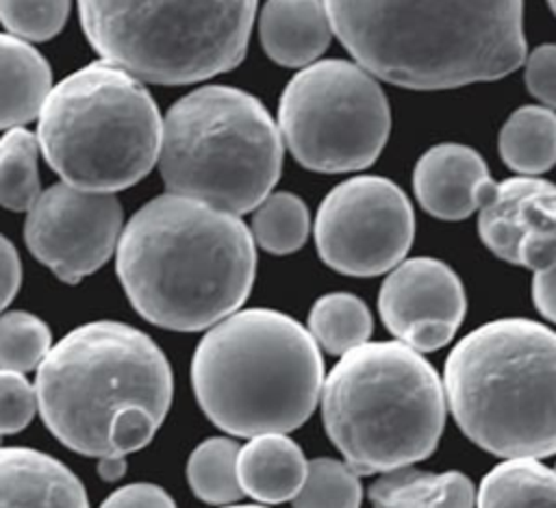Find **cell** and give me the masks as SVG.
<instances>
[{"label":"cell","instance_id":"8","mask_svg":"<svg viewBox=\"0 0 556 508\" xmlns=\"http://www.w3.org/2000/svg\"><path fill=\"white\" fill-rule=\"evenodd\" d=\"M37 117L48 165L78 189H126L159 158L163 119L150 91L109 61L89 63L54 85Z\"/></svg>","mask_w":556,"mask_h":508},{"label":"cell","instance_id":"24","mask_svg":"<svg viewBox=\"0 0 556 508\" xmlns=\"http://www.w3.org/2000/svg\"><path fill=\"white\" fill-rule=\"evenodd\" d=\"M239 443L226 436L202 441L187 462V480L195 497L213 506L237 501L243 491L237 475Z\"/></svg>","mask_w":556,"mask_h":508},{"label":"cell","instance_id":"18","mask_svg":"<svg viewBox=\"0 0 556 508\" xmlns=\"http://www.w3.org/2000/svg\"><path fill=\"white\" fill-rule=\"evenodd\" d=\"M308 460L300 445L282 432L250 436L239 447L237 475L241 491L263 504L293 499L306 475Z\"/></svg>","mask_w":556,"mask_h":508},{"label":"cell","instance_id":"38","mask_svg":"<svg viewBox=\"0 0 556 508\" xmlns=\"http://www.w3.org/2000/svg\"><path fill=\"white\" fill-rule=\"evenodd\" d=\"M0 447H2V434H0Z\"/></svg>","mask_w":556,"mask_h":508},{"label":"cell","instance_id":"26","mask_svg":"<svg viewBox=\"0 0 556 508\" xmlns=\"http://www.w3.org/2000/svg\"><path fill=\"white\" fill-rule=\"evenodd\" d=\"M311 219L306 204L287 191L269 193L252 215V239L271 254H291L308 237Z\"/></svg>","mask_w":556,"mask_h":508},{"label":"cell","instance_id":"23","mask_svg":"<svg viewBox=\"0 0 556 508\" xmlns=\"http://www.w3.org/2000/svg\"><path fill=\"white\" fill-rule=\"evenodd\" d=\"M374 328L367 304L352 293H326L308 313V332L330 354H345L367 343Z\"/></svg>","mask_w":556,"mask_h":508},{"label":"cell","instance_id":"16","mask_svg":"<svg viewBox=\"0 0 556 508\" xmlns=\"http://www.w3.org/2000/svg\"><path fill=\"white\" fill-rule=\"evenodd\" d=\"M0 508H89L80 480L56 458L0 447Z\"/></svg>","mask_w":556,"mask_h":508},{"label":"cell","instance_id":"36","mask_svg":"<svg viewBox=\"0 0 556 508\" xmlns=\"http://www.w3.org/2000/svg\"><path fill=\"white\" fill-rule=\"evenodd\" d=\"M224 508H265V506H254V504H252V506H230V504H228V506H224Z\"/></svg>","mask_w":556,"mask_h":508},{"label":"cell","instance_id":"17","mask_svg":"<svg viewBox=\"0 0 556 508\" xmlns=\"http://www.w3.org/2000/svg\"><path fill=\"white\" fill-rule=\"evenodd\" d=\"M330 20L321 0H267L258 17L265 54L282 67H306L330 43Z\"/></svg>","mask_w":556,"mask_h":508},{"label":"cell","instance_id":"22","mask_svg":"<svg viewBox=\"0 0 556 508\" xmlns=\"http://www.w3.org/2000/svg\"><path fill=\"white\" fill-rule=\"evenodd\" d=\"M502 161L521 176H539L556 163V113L547 106H519L497 139Z\"/></svg>","mask_w":556,"mask_h":508},{"label":"cell","instance_id":"39","mask_svg":"<svg viewBox=\"0 0 556 508\" xmlns=\"http://www.w3.org/2000/svg\"><path fill=\"white\" fill-rule=\"evenodd\" d=\"M554 469H556V467H554Z\"/></svg>","mask_w":556,"mask_h":508},{"label":"cell","instance_id":"35","mask_svg":"<svg viewBox=\"0 0 556 508\" xmlns=\"http://www.w3.org/2000/svg\"><path fill=\"white\" fill-rule=\"evenodd\" d=\"M98 460H100L98 462V473H100L102 480L113 482V480L122 478L124 471H126L124 456H106V458H98Z\"/></svg>","mask_w":556,"mask_h":508},{"label":"cell","instance_id":"4","mask_svg":"<svg viewBox=\"0 0 556 508\" xmlns=\"http://www.w3.org/2000/svg\"><path fill=\"white\" fill-rule=\"evenodd\" d=\"M445 402L467 439L504 458L556 454V332L506 317L463 336L443 369Z\"/></svg>","mask_w":556,"mask_h":508},{"label":"cell","instance_id":"30","mask_svg":"<svg viewBox=\"0 0 556 508\" xmlns=\"http://www.w3.org/2000/svg\"><path fill=\"white\" fill-rule=\"evenodd\" d=\"M37 410V393L17 371L0 369V434L24 430Z\"/></svg>","mask_w":556,"mask_h":508},{"label":"cell","instance_id":"29","mask_svg":"<svg viewBox=\"0 0 556 508\" xmlns=\"http://www.w3.org/2000/svg\"><path fill=\"white\" fill-rule=\"evenodd\" d=\"M70 15V0H0V24L26 41L54 37Z\"/></svg>","mask_w":556,"mask_h":508},{"label":"cell","instance_id":"28","mask_svg":"<svg viewBox=\"0 0 556 508\" xmlns=\"http://www.w3.org/2000/svg\"><path fill=\"white\" fill-rule=\"evenodd\" d=\"M50 350L48 326L26 313L11 310L0 315V369L26 373L43 360Z\"/></svg>","mask_w":556,"mask_h":508},{"label":"cell","instance_id":"11","mask_svg":"<svg viewBox=\"0 0 556 508\" xmlns=\"http://www.w3.org/2000/svg\"><path fill=\"white\" fill-rule=\"evenodd\" d=\"M415 234L406 193L382 176L339 182L319 204L315 245L321 261L345 276H378L404 261Z\"/></svg>","mask_w":556,"mask_h":508},{"label":"cell","instance_id":"37","mask_svg":"<svg viewBox=\"0 0 556 508\" xmlns=\"http://www.w3.org/2000/svg\"><path fill=\"white\" fill-rule=\"evenodd\" d=\"M547 4H549V9H552V13L556 15V0H547Z\"/></svg>","mask_w":556,"mask_h":508},{"label":"cell","instance_id":"19","mask_svg":"<svg viewBox=\"0 0 556 508\" xmlns=\"http://www.w3.org/2000/svg\"><path fill=\"white\" fill-rule=\"evenodd\" d=\"M50 89L48 61L26 39L0 33V128L35 119Z\"/></svg>","mask_w":556,"mask_h":508},{"label":"cell","instance_id":"32","mask_svg":"<svg viewBox=\"0 0 556 508\" xmlns=\"http://www.w3.org/2000/svg\"><path fill=\"white\" fill-rule=\"evenodd\" d=\"M100 508H176V504L161 486L128 484L111 493Z\"/></svg>","mask_w":556,"mask_h":508},{"label":"cell","instance_id":"13","mask_svg":"<svg viewBox=\"0 0 556 508\" xmlns=\"http://www.w3.org/2000/svg\"><path fill=\"white\" fill-rule=\"evenodd\" d=\"M478 234L497 258L547 269L556 263V185L536 176L495 182L480 208Z\"/></svg>","mask_w":556,"mask_h":508},{"label":"cell","instance_id":"14","mask_svg":"<svg viewBox=\"0 0 556 508\" xmlns=\"http://www.w3.org/2000/svg\"><path fill=\"white\" fill-rule=\"evenodd\" d=\"M378 310L391 334L402 336L421 323H447L458 330L467 300L456 271L443 261L417 256L397 263L384 278Z\"/></svg>","mask_w":556,"mask_h":508},{"label":"cell","instance_id":"31","mask_svg":"<svg viewBox=\"0 0 556 508\" xmlns=\"http://www.w3.org/2000/svg\"><path fill=\"white\" fill-rule=\"evenodd\" d=\"M523 80L530 96L556 109V43H541L528 54Z\"/></svg>","mask_w":556,"mask_h":508},{"label":"cell","instance_id":"5","mask_svg":"<svg viewBox=\"0 0 556 508\" xmlns=\"http://www.w3.org/2000/svg\"><path fill=\"white\" fill-rule=\"evenodd\" d=\"M37 408L70 449L106 458L117 423L135 410L165 419L174 380L161 347L119 321H91L65 334L37 367Z\"/></svg>","mask_w":556,"mask_h":508},{"label":"cell","instance_id":"12","mask_svg":"<svg viewBox=\"0 0 556 508\" xmlns=\"http://www.w3.org/2000/svg\"><path fill=\"white\" fill-rule=\"evenodd\" d=\"M119 234L122 204L117 198L67 182L41 191L24 226L28 250L67 284H76L104 265Z\"/></svg>","mask_w":556,"mask_h":508},{"label":"cell","instance_id":"1","mask_svg":"<svg viewBox=\"0 0 556 508\" xmlns=\"http://www.w3.org/2000/svg\"><path fill=\"white\" fill-rule=\"evenodd\" d=\"M371 76L406 89L497 80L526 59L523 0H321Z\"/></svg>","mask_w":556,"mask_h":508},{"label":"cell","instance_id":"27","mask_svg":"<svg viewBox=\"0 0 556 508\" xmlns=\"http://www.w3.org/2000/svg\"><path fill=\"white\" fill-rule=\"evenodd\" d=\"M358 473L334 458H315L306 465L300 491L293 495V508H358Z\"/></svg>","mask_w":556,"mask_h":508},{"label":"cell","instance_id":"2","mask_svg":"<svg viewBox=\"0 0 556 508\" xmlns=\"http://www.w3.org/2000/svg\"><path fill=\"white\" fill-rule=\"evenodd\" d=\"M115 252L137 313L178 332L204 330L235 313L256 271L254 239L239 215L176 193L141 206Z\"/></svg>","mask_w":556,"mask_h":508},{"label":"cell","instance_id":"20","mask_svg":"<svg viewBox=\"0 0 556 508\" xmlns=\"http://www.w3.org/2000/svg\"><path fill=\"white\" fill-rule=\"evenodd\" d=\"M374 508H473L476 488L460 471H417L406 467L384 471L371 486Z\"/></svg>","mask_w":556,"mask_h":508},{"label":"cell","instance_id":"21","mask_svg":"<svg viewBox=\"0 0 556 508\" xmlns=\"http://www.w3.org/2000/svg\"><path fill=\"white\" fill-rule=\"evenodd\" d=\"M476 508H556V469L539 458H506L482 478Z\"/></svg>","mask_w":556,"mask_h":508},{"label":"cell","instance_id":"33","mask_svg":"<svg viewBox=\"0 0 556 508\" xmlns=\"http://www.w3.org/2000/svg\"><path fill=\"white\" fill-rule=\"evenodd\" d=\"M22 282V263L13 243L0 234V310L15 297Z\"/></svg>","mask_w":556,"mask_h":508},{"label":"cell","instance_id":"9","mask_svg":"<svg viewBox=\"0 0 556 508\" xmlns=\"http://www.w3.org/2000/svg\"><path fill=\"white\" fill-rule=\"evenodd\" d=\"M85 37L139 80L187 85L245 54L256 0H78Z\"/></svg>","mask_w":556,"mask_h":508},{"label":"cell","instance_id":"6","mask_svg":"<svg viewBox=\"0 0 556 508\" xmlns=\"http://www.w3.org/2000/svg\"><path fill=\"white\" fill-rule=\"evenodd\" d=\"M319 395L324 428L356 473L424 460L445 426L437 369L402 341H367L341 354Z\"/></svg>","mask_w":556,"mask_h":508},{"label":"cell","instance_id":"34","mask_svg":"<svg viewBox=\"0 0 556 508\" xmlns=\"http://www.w3.org/2000/svg\"><path fill=\"white\" fill-rule=\"evenodd\" d=\"M532 300L539 313L556 323V263L547 269L534 271Z\"/></svg>","mask_w":556,"mask_h":508},{"label":"cell","instance_id":"25","mask_svg":"<svg viewBox=\"0 0 556 508\" xmlns=\"http://www.w3.org/2000/svg\"><path fill=\"white\" fill-rule=\"evenodd\" d=\"M39 141L26 128H9L0 137V206L28 211L39 198Z\"/></svg>","mask_w":556,"mask_h":508},{"label":"cell","instance_id":"15","mask_svg":"<svg viewBox=\"0 0 556 508\" xmlns=\"http://www.w3.org/2000/svg\"><path fill=\"white\" fill-rule=\"evenodd\" d=\"M413 189L432 217L456 221L484 206L495 180L473 148L439 143L419 156L413 172Z\"/></svg>","mask_w":556,"mask_h":508},{"label":"cell","instance_id":"10","mask_svg":"<svg viewBox=\"0 0 556 508\" xmlns=\"http://www.w3.org/2000/svg\"><path fill=\"white\" fill-rule=\"evenodd\" d=\"M278 130L306 169L356 172L369 167L382 152L391 111L378 80L358 63L315 61L282 89Z\"/></svg>","mask_w":556,"mask_h":508},{"label":"cell","instance_id":"7","mask_svg":"<svg viewBox=\"0 0 556 508\" xmlns=\"http://www.w3.org/2000/svg\"><path fill=\"white\" fill-rule=\"evenodd\" d=\"M159 169L169 193L241 215L254 211L282 169V137L248 91L208 85L165 115Z\"/></svg>","mask_w":556,"mask_h":508},{"label":"cell","instance_id":"3","mask_svg":"<svg viewBox=\"0 0 556 508\" xmlns=\"http://www.w3.org/2000/svg\"><path fill=\"white\" fill-rule=\"evenodd\" d=\"M191 382L204 415L228 434H285L315 410L324 360L300 321L271 308H248L202 336Z\"/></svg>","mask_w":556,"mask_h":508}]
</instances>
